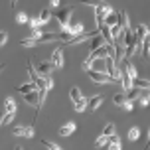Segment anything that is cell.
<instances>
[{
    "label": "cell",
    "mask_w": 150,
    "mask_h": 150,
    "mask_svg": "<svg viewBox=\"0 0 150 150\" xmlns=\"http://www.w3.org/2000/svg\"><path fill=\"white\" fill-rule=\"evenodd\" d=\"M87 105H89V99H85V97H81V99H77V101H73V109L77 112H83L85 109H87Z\"/></svg>",
    "instance_id": "30bf717a"
},
{
    "label": "cell",
    "mask_w": 150,
    "mask_h": 150,
    "mask_svg": "<svg viewBox=\"0 0 150 150\" xmlns=\"http://www.w3.org/2000/svg\"><path fill=\"white\" fill-rule=\"evenodd\" d=\"M53 67H55V65H53L52 61H40V63H38V67H36V71H38V75H42V77H44V75L52 73Z\"/></svg>",
    "instance_id": "3957f363"
},
{
    "label": "cell",
    "mask_w": 150,
    "mask_h": 150,
    "mask_svg": "<svg viewBox=\"0 0 150 150\" xmlns=\"http://www.w3.org/2000/svg\"><path fill=\"white\" fill-rule=\"evenodd\" d=\"M140 91H142V89H138V87H134V85H132V87H130V89L127 91V99H130V101L134 103L136 99L140 97Z\"/></svg>",
    "instance_id": "2e32d148"
},
{
    "label": "cell",
    "mask_w": 150,
    "mask_h": 150,
    "mask_svg": "<svg viewBox=\"0 0 150 150\" xmlns=\"http://www.w3.org/2000/svg\"><path fill=\"white\" fill-rule=\"evenodd\" d=\"M99 32H101V36L107 40V44H115V38H112V32H111V26H107L105 22L99 26Z\"/></svg>",
    "instance_id": "277c9868"
},
{
    "label": "cell",
    "mask_w": 150,
    "mask_h": 150,
    "mask_svg": "<svg viewBox=\"0 0 150 150\" xmlns=\"http://www.w3.org/2000/svg\"><path fill=\"white\" fill-rule=\"evenodd\" d=\"M73 16V8H65V10H61L59 16H57V24H59L61 30H67L69 26V18Z\"/></svg>",
    "instance_id": "7a4b0ae2"
},
{
    "label": "cell",
    "mask_w": 150,
    "mask_h": 150,
    "mask_svg": "<svg viewBox=\"0 0 150 150\" xmlns=\"http://www.w3.org/2000/svg\"><path fill=\"white\" fill-rule=\"evenodd\" d=\"M38 44V40H34V38H26V40H20V45H24V47H34V45Z\"/></svg>",
    "instance_id": "484cf974"
},
{
    "label": "cell",
    "mask_w": 150,
    "mask_h": 150,
    "mask_svg": "<svg viewBox=\"0 0 150 150\" xmlns=\"http://www.w3.org/2000/svg\"><path fill=\"white\" fill-rule=\"evenodd\" d=\"M28 24H30L32 28H40V26H42V20H40V18H30Z\"/></svg>",
    "instance_id": "836d02e7"
},
{
    "label": "cell",
    "mask_w": 150,
    "mask_h": 150,
    "mask_svg": "<svg viewBox=\"0 0 150 150\" xmlns=\"http://www.w3.org/2000/svg\"><path fill=\"white\" fill-rule=\"evenodd\" d=\"M42 146H45V148H50V150H59L61 146H57V144H53V142H50V140H42Z\"/></svg>",
    "instance_id": "d6a6232c"
},
{
    "label": "cell",
    "mask_w": 150,
    "mask_h": 150,
    "mask_svg": "<svg viewBox=\"0 0 150 150\" xmlns=\"http://www.w3.org/2000/svg\"><path fill=\"white\" fill-rule=\"evenodd\" d=\"M44 79H45V89H52L53 87V79L50 77V75H44Z\"/></svg>",
    "instance_id": "8d00e7d4"
},
{
    "label": "cell",
    "mask_w": 150,
    "mask_h": 150,
    "mask_svg": "<svg viewBox=\"0 0 150 150\" xmlns=\"http://www.w3.org/2000/svg\"><path fill=\"white\" fill-rule=\"evenodd\" d=\"M6 42H8V34H6L4 30H2V32H0V47L6 44Z\"/></svg>",
    "instance_id": "74e56055"
},
{
    "label": "cell",
    "mask_w": 150,
    "mask_h": 150,
    "mask_svg": "<svg viewBox=\"0 0 150 150\" xmlns=\"http://www.w3.org/2000/svg\"><path fill=\"white\" fill-rule=\"evenodd\" d=\"M101 105H103V95H95V97L89 101V105H87V107H89V111H97Z\"/></svg>",
    "instance_id": "4fadbf2b"
},
{
    "label": "cell",
    "mask_w": 150,
    "mask_h": 150,
    "mask_svg": "<svg viewBox=\"0 0 150 150\" xmlns=\"http://www.w3.org/2000/svg\"><path fill=\"white\" fill-rule=\"evenodd\" d=\"M77 2H81V4H87V6H101V4H105L103 0H77Z\"/></svg>",
    "instance_id": "f546056e"
},
{
    "label": "cell",
    "mask_w": 150,
    "mask_h": 150,
    "mask_svg": "<svg viewBox=\"0 0 150 150\" xmlns=\"http://www.w3.org/2000/svg\"><path fill=\"white\" fill-rule=\"evenodd\" d=\"M89 77H91V81L97 83V85H105V83H120V79L109 75L107 71H99V69H89Z\"/></svg>",
    "instance_id": "6da1fadb"
},
{
    "label": "cell",
    "mask_w": 150,
    "mask_h": 150,
    "mask_svg": "<svg viewBox=\"0 0 150 150\" xmlns=\"http://www.w3.org/2000/svg\"><path fill=\"white\" fill-rule=\"evenodd\" d=\"M117 14H119L120 28H122V30H130V22H128V14H127V12H125V10H119Z\"/></svg>",
    "instance_id": "52a82bcc"
},
{
    "label": "cell",
    "mask_w": 150,
    "mask_h": 150,
    "mask_svg": "<svg viewBox=\"0 0 150 150\" xmlns=\"http://www.w3.org/2000/svg\"><path fill=\"white\" fill-rule=\"evenodd\" d=\"M107 148H111V150H120V148H122V144H120V140H119V136H117V134L109 136V142H107Z\"/></svg>",
    "instance_id": "7c38bea8"
},
{
    "label": "cell",
    "mask_w": 150,
    "mask_h": 150,
    "mask_svg": "<svg viewBox=\"0 0 150 150\" xmlns=\"http://www.w3.org/2000/svg\"><path fill=\"white\" fill-rule=\"evenodd\" d=\"M75 128H77V127H75V122H67V125H63V127L59 128V134L61 136H69Z\"/></svg>",
    "instance_id": "e0dca14e"
},
{
    "label": "cell",
    "mask_w": 150,
    "mask_h": 150,
    "mask_svg": "<svg viewBox=\"0 0 150 150\" xmlns=\"http://www.w3.org/2000/svg\"><path fill=\"white\" fill-rule=\"evenodd\" d=\"M127 101V93H117L115 97H112V103L117 107H122V103Z\"/></svg>",
    "instance_id": "603a6c76"
},
{
    "label": "cell",
    "mask_w": 150,
    "mask_h": 150,
    "mask_svg": "<svg viewBox=\"0 0 150 150\" xmlns=\"http://www.w3.org/2000/svg\"><path fill=\"white\" fill-rule=\"evenodd\" d=\"M55 40H59V34H53V32H47V34H42L40 36V40H38V44L42 42V44H45V42H55Z\"/></svg>",
    "instance_id": "5bb4252c"
},
{
    "label": "cell",
    "mask_w": 150,
    "mask_h": 150,
    "mask_svg": "<svg viewBox=\"0 0 150 150\" xmlns=\"http://www.w3.org/2000/svg\"><path fill=\"white\" fill-rule=\"evenodd\" d=\"M50 4H52V8H59L61 0H50Z\"/></svg>",
    "instance_id": "ab89813d"
},
{
    "label": "cell",
    "mask_w": 150,
    "mask_h": 150,
    "mask_svg": "<svg viewBox=\"0 0 150 150\" xmlns=\"http://www.w3.org/2000/svg\"><path fill=\"white\" fill-rule=\"evenodd\" d=\"M132 85H134V87H138V89H150V81L148 79H140V77H134V79H132Z\"/></svg>",
    "instance_id": "9a60e30c"
},
{
    "label": "cell",
    "mask_w": 150,
    "mask_h": 150,
    "mask_svg": "<svg viewBox=\"0 0 150 150\" xmlns=\"http://www.w3.org/2000/svg\"><path fill=\"white\" fill-rule=\"evenodd\" d=\"M125 59V47L122 45H115V63H120Z\"/></svg>",
    "instance_id": "ac0fdd59"
},
{
    "label": "cell",
    "mask_w": 150,
    "mask_h": 150,
    "mask_svg": "<svg viewBox=\"0 0 150 150\" xmlns=\"http://www.w3.org/2000/svg\"><path fill=\"white\" fill-rule=\"evenodd\" d=\"M4 117H6V111H2V112H0V127L4 125Z\"/></svg>",
    "instance_id": "60d3db41"
},
{
    "label": "cell",
    "mask_w": 150,
    "mask_h": 150,
    "mask_svg": "<svg viewBox=\"0 0 150 150\" xmlns=\"http://www.w3.org/2000/svg\"><path fill=\"white\" fill-rule=\"evenodd\" d=\"M138 136H140V128L138 127H132L130 130H128V138H130V140H136Z\"/></svg>",
    "instance_id": "f1b7e54d"
},
{
    "label": "cell",
    "mask_w": 150,
    "mask_h": 150,
    "mask_svg": "<svg viewBox=\"0 0 150 150\" xmlns=\"http://www.w3.org/2000/svg\"><path fill=\"white\" fill-rule=\"evenodd\" d=\"M52 63H53V65H55L57 69H59V67H63V63H65V61H63V52H61L59 47L52 52Z\"/></svg>",
    "instance_id": "5b68a950"
},
{
    "label": "cell",
    "mask_w": 150,
    "mask_h": 150,
    "mask_svg": "<svg viewBox=\"0 0 150 150\" xmlns=\"http://www.w3.org/2000/svg\"><path fill=\"white\" fill-rule=\"evenodd\" d=\"M28 20H30V18L24 14V12H18V14H16V22L18 24H28Z\"/></svg>",
    "instance_id": "1f68e13d"
},
{
    "label": "cell",
    "mask_w": 150,
    "mask_h": 150,
    "mask_svg": "<svg viewBox=\"0 0 150 150\" xmlns=\"http://www.w3.org/2000/svg\"><path fill=\"white\" fill-rule=\"evenodd\" d=\"M69 97H71V101L81 99L83 97V95H81V89H79V87H71V89H69Z\"/></svg>",
    "instance_id": "d4e9b609"
},
{
    "label": "cell",
    "mask_w": 150,
    "mask_h": 150,
    "mask_svg": "<svg viewBox=\"0 0 150 150\" xmlns=\"http://www.w3.org/2000/svg\"><path fill=\"white\" fill-rule=\"evenodd\" d=\"M105 44H107V40L101 36V32L95 34V36H93V42H91V52H93V50H97V47H101V45H105Z\"/></svg>",
    "instance_id": "9c48e42d"
},
{
    "label": "cell",
    "mask_w": 150,
    "mask_h": 150,
    "mask_svg": "<svg viewBox=\"0 0 150 150\" xmlns=\"http://www.w3.org/2000/svg\"><path fill=\"white\" fill-rule=\"evenodd\" d=\"M4 67H6V65H4V63H0V71H2V69H4Z\"/></svg>",
    "instance_id": "7bdbcfd3"
},
{
    "label": "cell",
    "mask_w": 150,
    "mask_h": 150,
    "mask_svg": "<svg viewBox=\"0 0 150 150\" xmlns=\"http://www.w3.org/2000/svg\"><path fill=\"white\" fill-rule=\"evenodd\" d=\"M134 34L140 38V40H146V38L150 36V28H148V26H144V24H138V26H136V32H134Z\"/></svg>",
    "instance_id": "8fae6325"
},
{
    "label": "cell",
    "mask_w": 150,
    "mask_h": 150,
    "mask_svg": "<svg viewBox=\"0 0 150 150\" xmlns=\"http://www.w3.org/2000/svg\"><path fill=\"white\" fill-rule=\"evenodd\" d=\"M28 73H30V81H36L38 79V71L32 65V59H28Z\"/></svg>",
    "instance_id": "83f0119b"
},
{
    "label": "cell",
    "mask_w": 150,
    "mask_h": 150,
    "mask_svg": "<svg viewBox=\"0 0 150 150\" xmlns=\"http://www.w3.org/2000/svg\"><path fill=\"white\" fill-rule=\"evenodd\" d=\"M24 101H26L28 105H34V107H38V101H40V93H38V89L30 91V93H26V97H24Z\"/></svg>",
    "instance_id": "8992f818"
},
{
    "label": "cell",
    "mask_w": 150,
    "mask_h": 150,
    "mask_svg": "<svg viewBox=\"0 0 150 150\" xmlns=\"http://www.w3.org/2000/svg\"><path fill=\"white\" fill-rule=\"evenodd\" d=\"M10 2H12V6H16V2H18V0H10Z\"/></svg>",
    "instance_id": "ee69618b"
},
{
    "label": "cell",
    "mask_w": 150,
    "mask_h": 150,
    "mask_svg": "<svg viewBox=\"0 0 150 150\" xmlns=\"http://www.w3.org/2000/svg\"><path fill=\"white\" fill-rule=\"evenodd\" d=\"M122 109H125V111H132V101H130V99H127V101L122 103Z\"/></svg>",
    "instance_id": "f35d334b"
},
{
    "label": "cell",
    "mask_w": 150,
    "mask_h": 150,
    "mask_svg": "<svg viewBox=\"0 0 150 150\" xmlns=\"http://www.w3.org/2000/svg\"><path fill=\"white\" fill-rule=\"evenodd\" d=\"M103 134H107V136H112V134H115V125H112V122L105 125V128H103Z\"/></svg>",
    "instance_id": "4dcf8cb0"
},
{
    "label": "cell",
    "mask_w": 150,
    "mask_h": 150,
    "mask_svg": "<svg viewBox=\"0 0 150 150\" xmlns=\"http://www.w3.org/2000/svg\"><path fill=\"white\" fill-rule=\"evenodd\" d=\"M125 69H127V73H128V77H130V79L138 77V75H136V67L130 63V61H127V63H125Z\"/></svg>",
    "instance_id": "cb8c5ba5"
},
{
    "label": "cell",
    "mask_w": 150,
    "mask_h": 150,
    "mask_svg": "<svg viewBox=\"0 0 150 150\" xmlns=\"http://www.w3.org/2000/svg\"><path fill=\"white\" fill-rule=\"evenodd\" d=\"M105 24H107V26H115V24H119V14H117V12H111V14H107Z\"/></svg>",
    "instance_id": "44dd1931"
},
{
    "label": "cell",
    "mask_w": 150,
    "mask_h": 150,
    "mask_svg": "<svg viewBox=\"0 0 150 150\" xmlns=\"http://www.w3.org/2000/svg\"><path fill=\"white\" fill-rule=\"evenodd\" d=\"M34 89H38V85L34 81H30V83H26V85H20V87H18V91L24 93V95H26V93H30V91H34Z\"/></svg>",
    "instance_id": "ffe728a7"
},
{
    "label": "cell",
    "mask_w": 150,
    "mask_h": 150,
    "mask_svg": "<svg viewBox=\"0 0 150 150\" xmlns=\"http://www.w3.org/2000/svg\"><path fill=\"white\" fill-rule=\"evenodd\" d=\"M146 146H150V130H148V138H146Z\"/></svg>",
    "instance_id": "b9f144b4"
},
{
    "label": "cell",
    "mask_w": 150,
    "mask_h": 150,
    "mask_svg": "<svg viewBox=\"0 0 150 150\" xmlns=\"http://www.w3.org/2000/svg\"><path fill=\"white\" fill-rule=\"evenodd\" d=\"M107 142H109V136L103 134V136H99V138H97V142H95V144H97V146H103V144H105V146H107Z\"/></svg>",
    "instance_id": "e575fe53"
},
{
    "label": "cell",
    "mask_w": 150,
    "mask_h": 150,
    "mask_svg": "<svg viewBox=\"0 0 150 150\" xmlns=\"http://www.w3.org/2000/svg\"><path fill=\"white\" fill-rule=\"evenodd\" d=\"M142 52L146 53V57H150V40H144V44H142Z\"/></svg>",
    "instance_id": "d590c367"
},
{
    "label": "cell",
    "mask_w": 150,
    "mask_h": 150,
    "mask_svg": "<svg viewBox=\"0 0 150 150\" xmlns=\"http://www.w3.org/2000/svg\"><path fill=\"white\" fill-rule=\"evenodd\" d=\"M67 30L71 32V34H73V36H75V34H81V32H85V30H83V24H81V22L69 24V26H67Z\"/></svg>",
    "instance_id": "7402d4cb"
},
{
    "label": "cell",
    "mask_w": 150,
    "mask_h": 150,
    "mask_svg": "<svg viewBox=\"0 0 150 150\" xmlns=\"http://www.w3.org/2000/svg\"><path fill=\"white\" fill-rule=\"evenodd\" d=\"M16 136H34V127H28V128H24V127H16L14 130H12Z\"/></svg>",
    "instance_id": "ba28073f"
},
{
    "label": "cell",
    "mask_w": 150,
    "mask_h": 150,
    "mask_svg": "<svg viewBox=\"0 0 150 150\" xmlns=\"http://www.w3.org/2000/svg\"><path fill=\"white\" fill-rule=\"evenodd\" d=\"M4 109H6V112H16V103H14L12 97L4 99Z\"/></svg>",
    "instance_id": "d6986e66"
},
{
    "label": "cell",
    "mask_w": 150,
    "mask_h": 150,
    "mask_svg": "<svg viewBox=\"0 0 150 150\" xmlns=\"http://www.w3.org/2000/svg\"><path fill=\"white\" fill-rule=\"evenodd\" d=\"M38 18L42 20V24H45V22H50V20H52V12H50V10H42Z\"/></svg>",
    "instance_id": "4316f807"
}]
</instances>
